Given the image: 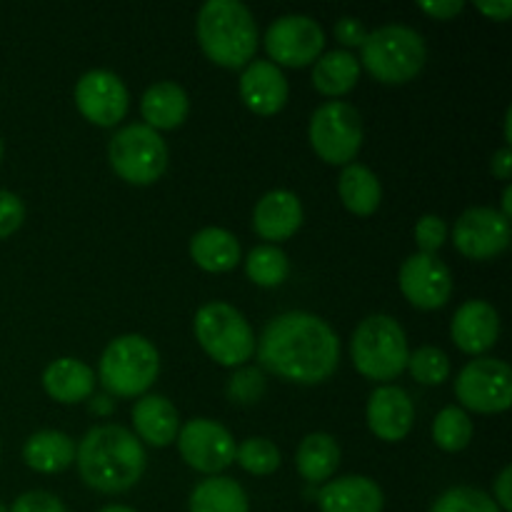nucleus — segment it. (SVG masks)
Returning <instances> with one entry per match:
<instances>
[{"instance_id":"obj_10","label":"nucleus","mask_w":512,"mask_h":512,"mask_svg":"<svg viewBox=\"0 0 512 512\" xmlns=\"http://www.w3.org/2000/svg\"><path fill=\"white\" fill-rule=\"evenodd\" d=\"M455 395L475 413H503L512 403V373L508 363L478 358L460 370Z\"/></svg>"},{"instance_id":"obj_49","label":"nucleus","mask_w":512,"mask_h":512,"mask_svg":"<svg viewBox=\"0 0 512 512\" xmlns=\"http://www.w3.org/2000/svg\"><path fill=\"white\" fill-rule=\"evenodd\" d=\"M0 512H8V510H5V505H3V503H0Z\"/></svg>"},{"instance_id":"obj_7","label":"nucleus","mask_w":512,"mask_h":512,"mask_svg":"<svg viewBox=\"0 0 512 512\" xmlns=\"http://www.w3.org/2000/svg\"><path fill=\"white\" fill-rule=\"evenodd\" d=\"M195 338L210 358L228 368L243 365L255 350L253 328L228 303H208L195 313Z\"/></svg>"},{"instance_id":"obj_31","label":"nucleus","mask_w":512,"mask_h":512,"mask_svg":"<svg viewBox=\"0 0 512 512\" xmlns=\"http://www.w3.org/2000/svg\"><path fill=\"white\" fill-rule=\"evenodd\" d=\"M433 440L438 448L448 450V453L465 450L473 440V420L468 418L465 410L450 405V408L440 410L438 418H435Z\"/></svg>"},{"instance_id":"obj_45","label":"nucleus","mask_w":512,"mask_h":512,"mask_svg":"<svg viewBox=\"0 0 512 512\" xmlns=\"http://www.w3.org/2000/svg\"><path fill=\"white\" fill-rule=\"evenodd\" d=\"M503 215L505 218L510 220V213H512V190L510 188H505V193H503Z\"/></svg>"},{"instance_id":"obj_48","label":"nucleus","mask_w":512,"mask_h":512,"mask_svg":"<svg viewBox=\"0 0 512 512\" xmlns=\"http://www.w3.org/2000/svg\"><path fill=\"white\" fill-rule=\"evenodd\" d=\"M0 158H3V140H0Z\"/></svg>"},{"instance_id":"obj_37","label":"nucleus","mask_w":512,"mask_h":512,"mask_svg":"<svg viewBox=\"0 0 512 512\" xmlns=\"http://www.w3.org/2000/svg\"><path fill=\"white\" fill-rule=\"evenodd\" d=\"M23 200L10 190H0V238H8L23 225Z\"/></svg>"},{"instance_id":"obj_8","label":"nucleus","mask_w":512,"mask_h":512,"mask_svg":"<svg viewBox=\"0 0 512 512\" xmlns=\"http://www.w3.org/2000/svg\"><path fill=\"white\" fill-rule=\"evenodd\" d=\"M108 158L123 180L133 185H150L168 168V145L158 130L135 123L113 135Z\"/></svg>"},{"instance_id":"obj_11","label":"nucleus","mask_w":512,"mask_h":512,"mask_svg":"<svg viewBox=\"0 0 512 512\" xmlns=\"http://www.w3.org/2000/svg\"><path fill=\"white\" fill-rule=\"evenodd\" d=\"M178 448L185 463L198 473H220L235 460V440L225 425L195 418L178 430Z\"/></svg>"},{"instance_id":"obj_6","label":"nucleus","mask_w":512,"mask_h":512,"mask_svg":"<svg viewBox=\"0 0 512 512\" xmlns=\"http://www.w3.org/2000/svg\"><path fill=\"white\" fill-rule=\"evenodd\" d=\"M160 373V355L143 335H120L100 358V383L118 398L143 395Z\"/></svg>"},{"instance_id":"obj_41","label":"nucleus","mask_w":512,"mask_h":512,"mask_svg":"<svg viewBox=\"0 0 512 512\" xmlns=\"http://www.w3.org/2000/svg\"><path fill=\"white\" fill-rule=\"evenodd\" d=\"M510 485H512V468H503V473L498 475L495 480V498H498V508L510 512L512 510V493H510Z\"/></svg>"},{"instance_id":"obj_13","label":"nucleus","mask_w":512,"mask_h":512,"mask_svg":"<svg viewBox=\"0 0 512 512\" xmlns=\"http://www.w3.org/2000/svg\"><path fill=\"white\" fill-rule=\"evenodd\" d=\"M75 103L85 120L113 128L128 113V88L110 70H90L75 85Z\"/></svg>"},{"instance_id":"obj_15","label":"nucleus","mask_w":512,"mask_h":512,"mask_svg":"<svg viewBox=\"0 0 512 512\" xmlns=\"http://www.w3.org/2000/svg\"><path fill=\"white\" fill-rule=\"evenodd\" d=\"M400 290L420 310H438L453 295V273L435 255H410L400 268Z\"/></svg>"},{"instance_id":"obj_42","label":"nucleus","mask_w":512,"mask_h":512,"mask_svg":"<svg viewBox=\"0 0 512 512\" xmlns=\"http://www.w3.org/2000/svg\"><path fill=\"white\" fill-rule=\"evenodd\" d=\"M475 5H478V10H483V13L493 20H508L512 13L510 0H493V3H488V0H478Z\"/></svg>"},{"instance_id":"obj_18","label":"nucleus","mask_w":512,"mask_h":512,"mask_svg":"<svg viewBox=\"0 0 512 512\" xmlns=\"http://www.w3.org/2000/svg\"><path fill=\"white\" fill-rule=\"evenodd\" d=\"M240 98L253 113L275 115L288 103V80L270 60H253L240 78Z\"/></svg>"},{"instance_id":"obj_20","label":"nucleus","mask_w":512,"mask_h":512,"mask_svg":"<svg viewBox=\"0 0 512 512\" xmlns=\"http://www.w3.org/2000/svg\"><path fill=\"white\" fill-rule=\"evenodd\" d=\"M383 490L363 475L333 480L318 493L320 512H383Z\"/></svg>"},{"instance_id":"obj_27","label":"nucleus","mask_w":512,"mask_h":512,"mask_svg":"<svg viewBox=\"0 0 512 512\" xmlns=\"http://www.w3.org/2000/svg\"><path fill=\"white\" fill-rule=\"evenodd\" d=\"M295 463H298V473L308 483H323L338 470L340 448L333 435L313 433L300 443Z\"/></svg>"},{"instance_id":"obj_24","label":"nucleus","mask_w":512,"mask_h":512,"mask_svg":"<svg viewBox=\"0 0 512 512\" xmlns=\"http://www.w3.org/2000/svg\"><path fill=\"white\" fill-rule=\"evenodd\" d=\"M190 255L208 273H228L240 263V243L223 228H205L190 240Z\"/></svg>"},{"instance_id":"obj_35","label":"nucleus","mask_w":512,"mask_h":512,"mask_svg":"<svg viewBox=\"0 0 512 512\" xmlns=\"http://www.w3.org/2000/svg\"><path fill=\"white\" fill-rule=\"evenodd\" d=\"M265 393V378L258 368H243L230 378L228 395L235 403H258Z\"/></svg>"},{"instance_id":"obj_19","label":"nucleus","mask_w":512,"mask_h":512,"mask_svg":"<svg viewBox=\"0 0 512 512\" xmlns=\"http://www.w3.org/2000/svg\"><path fill=\"white\" fill-rule=\"evenodd\" d=\"M255 233L263 240H288L303 225V205L290 190H270L253 210Z\"/></svg>"},{"instance_id":"obj_25","label":"nucleus","mask_w":512,"mask_h":512,"mask_svg":"<svg viewBox=\"0 0 512 512\" xmlns=\"http://www.w3.org/2000/svg\"><path fill=\"white\" fill-rule=\"evenodd\" d=\"M23 460L38 473H60L75 460V445L65 433L40 430L23 445Z\"/></svg>"},{"instance_id":"obj_38","label":"nucleus","mask_w":512,"mask_h":512,"mask_svg":"<svg viewBox=\"0 0 512 512\" xmlns=\"http://www.w3.org/2000/svg\"><path fill=\"white\" fill-rule=\"evenodd\" d=\"M8 512H68L65 505L60 503L55 495L43 493V490H33V493L20 495Z\"/></svg>"},{"instance_id":"obj_40","label":"nucleus","mask_w":512,"mask_h":512,"mask_svg":"<svg viewBox=\"0 0 512 512\" xmlns=\"http://www.w3.org/2000/svg\"><path fill=\"white\" fill-rule=\"evenodd\" d=\"M465 8L463 0H433V3H420V10L438 20H450Z\"/></svg>"},{"instance_id":"obj_46","label":"nucleus","mask_w":512,"mask_h":512,"mask_svg":"<svg viewBox=\"0 0 512 512\" xmlns=\"http://www.w3.org/2000/svg\"><path fill=\"white\" fill-rule=\"evenodd\" d=\"M510 125H512V110H508V115H505V143H512Z\"/></svg>"},{"instance_id":"obj_21","label":"nucleus","mask_w":512,"mask_h":512,"mask_svg":"<svg viewBox=\"0 0 512 512\" xmlns=\"http://www.w3.org/2000/svg\"><path fill=\"white\" fill-rule=\"evenodd\" d=\"M133 425L145 443L165 448L178 438V410L163 395H143L133 408Z\"/></svg>"},{"instance_id":"obj_2","label":"nucleus","mask_w":512,"mask_h":512,"mask_svg":"<svg viewBox=\"0 0 512 512\" xmlns=\"http://www.w3.org/2000/svg\"><path fill=\"white\" fill-rule=\"evenodd\" d=\"M80 478L98 493H125L145 473V448L123 425H98L75 448Z\"/></svg>"},{"instance_id":"obj_29","label":"nucleus","mask_w":512,"mask_h":512,"mask_svg":"<svg viewBox=\"0 0 512 512\" xmlns=\"http://www.w3.org/2000/svg\"><path fill=\"white\" fill-rule=\"evenodd\" d=\"M190 512H250L248 495L233 478H208L190 495Z\"/></svg>"},{"instance_id":"obj_28","label":"nucleus","mask_w":512,"mask_h":512,"mask_svg":"<svg viewBox=\"0 0 512 512\" xmlns=\"http://www.w3.org/2000/svg\"><path fill=\"white\" fill-rule=\"evenodd\" d=\"M360 78V63L348 50H330L315 63L313 85L323 95H345Z\"/></svg>"},{"instance_id":"obj_30","label":"nucleus","mask_w":512,"mask_h":512,"mask_svg":"<svg viewBox=\"0 0 512 512\" xmlns=\"http://www.w3.org/2000/svg\"><path fill=\"white\" fill-rule=\"evenodd\" d=\"M245 270H248V278L255 285H263V288H275V285L285 283L290 275V260L275 245H258V248L250 250L248 260H245Z\"/></svg>"},{"instance_id":"obj_33","label":"nucleus","mask_w":512,"mask_h":512,"mask_svg":"<svg viewBox=\"0 0 512 512\" xmlns=\"http://www.w3.org/2000/svg\"><path fill=\"white\" fill-rule=\"evenodd\" d=\"M408 368L413 378L423 385H440L450 375V358L440 348L425 345L408 358Z\"/></svg>"},{"instance_id":"obj_39","label":"nucleus","mask_w":512,"mask_h":512,"mask_svg":"<svg viewBox=\"0 0 512 512\" xmlns=\"http://www.w3.org/2000/svg\"><path fill=\"white\" fill-rule=\"evenodd\" d=\"M365 35H368V30H365V25L358 18H340L335 23V38L343 45H353V48L355 45H363Z\"/></svg>"},{"instance_id":"obj_34","label":"nucleus","mask_w":512,"mask_h":512,"mask_svg":"<svg viewBox=\"0 0 512 512\" xmlns=\"http://www.w3.org/2000/svg\"><path fill=\"white\" fill-rule=\"evenodd\" d=\"M430 512H500V508L488 493L463 485L440 495Z\"/></svg>"},{"instance_id":"obj_22","label":"nucleus","mask_w":512,"mask_h":512,"mask_svg":"<svg viewBox=\"0 0 512 512\" xmlns=\"http://www.w3.org/2000/svg\"><path fill=\"white\" fill-rule=\"evenodd\" d=\"M43 388L53 400L65 405L83 403L93 395L95 375L85 363L75 358H60L45 368Z\"/></svg>"},{"instance_id":"obj_23","label":"nucleus","mask_w":512,"mask_h":512,"mask_svg":"<svg viewBox=\"0 0 512 512\" xmlns=\"http://www.w3.org/2000/svg\"><path fill=\"white\" fill-rule=\"evenodd\" d=\"M188 93L178 83H155L140 100V113L153 130H173L188 118Z\"/></svg>"},{"instance_id":"obj_36","label":"nucleus","mask_w":512,"mask_h":512,"mask_svg":"<svg viewBox=\"0 0 512 512\" xmlns=\"http://www.w3.org/2000/svg\"><path fill=\"white\" fill-rule=\"evenodd\" d=\"M445 238H448V225L438 215H423L415 225V243L425 255H435V250L443 248Z\"/></svg>"},{"instance_id":"obj_32","label":"nucleus","mask_w":512,"mask_h":512,"mask_svg":"<svg viewBox=\"0 0 512 512\" xmlns=\"http://www.w3.org/2000/svg\"><path fill=\"white\" fill-rule=\"evenodd\" d=\"M235 460L240 468L253 475H270L280 468L278 448L265 438H248L245 443L235 445Z\"/></svg>"},{"instance_id":"obj_44","label":"nucleus","mask_w":512,"mask_h":512,"mask_svg":"<svg viewBox=\"0 0 512 512\" xmlns=\"http://www.w3.org/2000/svg\"><path fill=\"white\" fill-rule=\"evenodd\" d=\"M90 408L95 410V413H105V410L113 408V403H110V398H105V395H100V398L93 400V405Z\"/></svg>"},{"instance_id":"obj_12","label":"nucleus","mask_w":512,"mask_h":512,"mask_svg":"<svg viewBox=\"0 0 512 512\" xmlns=\"http://www.w3.org/2000/svg\"><path fill=\"white\" fill-rule=\"evenodd\" d=\"M323 45V28L318 20L308 15H283L265 33V50L270 58L280 65H293V68H303L318 60Z\"/></svg>"},{"instance_id":"obj_14","label":"nucleus","mask_w":512,"mask_h":512,"mask_svg":"<svg viewBox=\"0 0 512 512\" xmlns=\"http://www.w3.org/2000/svg\"><path fill=\"white\" fill-rule=\"evenodd\" d=\"M453 240L465 258H495L510 245V220L493 208H470L455 223Z\"/></svg>"},{"instance_id":"obj_16","label":"nucleus","mask_w":512,"mask_h":512,"mask_svg":"<svg viewBox=\"0 0 512 512\" xmlns=\"http://www.w3.org/2000/svg\"><path fill=\"white\" fill-rule=\"evenodd\" d=\"M415 408L398 385H383L368 398V428L385 443H398L413 430Z\"/></svg>"},{"instance_id":"obj_3","label":"nucleus","mask_w":512,"mask_h":512,"mask_svg":"<svg viewBox=\"0 0 512 512\" xmlns=\"http://www.w3.org/2000/svg\"><path fill=\"white\" fill-rule=\"evenodd\" d=\"M198 40L213 63L243 68L258 50V25L240 0H208L198 13Z\"/></svg>"},{"instance_id":"obj_43","label":"nucleus","mask_w":512,"mask_h":512,"mask_svg":"<svg viewBox=\"0 0 512 512\" xmlns=\"http://www.w3.org/2000/svg\"><path fill=\"white\" fill-rule=\"evenodd\" d=\"M490 168H493L495 178L508 180L510 173H512V153H510V148L498 150V153L493 155V163H490Z\"/></svg>"},{"instance_id":"obj_4","label":"nucleus","mask_w":512,"mask_h":512,"mask_svg":"<svg viewBox=\"0 0 512 512\" xmlns=\"http://www.w3.org/2000/svg\"><path fill=\"white\" fill-rule=\"evenodd\" d=\"M428 50L423 38L408 25H385L365 35L360 60L380 83L400 85L413 80L423 70Z\"/></svg>"},{"instance_id":"obj_47","label":"nucleus","mask_w":512,"mask_h":512,"mask_svg":"<svg viewBox=\"0 0 512 512\" xmlns=\"http://www.w3.org/2000/svg\"><path fill=\"white\" fill-rule=\"evenodd\" d=\"M100 512H135L133 508H125V505H110V508H103Z\"/></svg>"},{"instance_id":"obj_1","label":"nucleus","mask_w":512,"mask_h":512,"mask_svg":"<svg viewBox=\"0 0 512 512\" xmlns=\"http://www.w3.org/2000/svg\"><path fill=\"white\" fill-rule=\"evenodd\" d=\"M258 358L278 378L315 385L338 368L340 340L318 315L293 310L268 323L258 343Z\"/></svg>"},{"instance_id":"obj_17","label":"nucleus","mask_w":512,"mask_h":512,"mask_svg":"<svg viewBox=\"0 0 512 512\" xmlns=\"http://www.w3.org/2000/svg\"><path fill=\"white\" fill-rule=\"evenodd\" d=\"M455 345L468 355H480L498 343L500 318L498 310L485 300H468L453 315L450 325Z\"/></svg>"},{"instance_id":"obj_5","label":"nucleus","mask_w":512,"mask_h":512,"mask_svg":"<svg viewBox=\"0 0 512 512\" xmlns=\"http://www.w3.org/2000/svg\"><path fill=\"white\" fill-rule=\"evenodd\" d=\"M353 363L370 380H393L408 368V338L390 315H370L353 335Z\"/></svg>"},{"instance_id":"obj_26","label":"nucleus","mask_w":512,"mask_h":512,"mask_svg":"<svg viewBox=\"0 0 512 512\" xmlns=\"http://www.w3.org/2000/svg\"><path fill=\"white\" fill-rule=\"evenodd\" d=\"M338 190L345 208L355 215H373L380 208V200H383L378 175L358 163L345 165V170L340 173Z\"/></svg>"},{"instance_id":"obj_9","label":"nucleus","mask_w":512,"mask_h":512,"mask_svg":"<svg viewBox=\"0 0 512 512\" xmlns=\"http://www.w3.org/2000/svg\"><path fill=\"white\" fill-rule=\"evenodd\" d=\"M310 145L330 165H350L363 145V120L348 103L330 100L310 118Z\"/></svg>"}]
</instances>
